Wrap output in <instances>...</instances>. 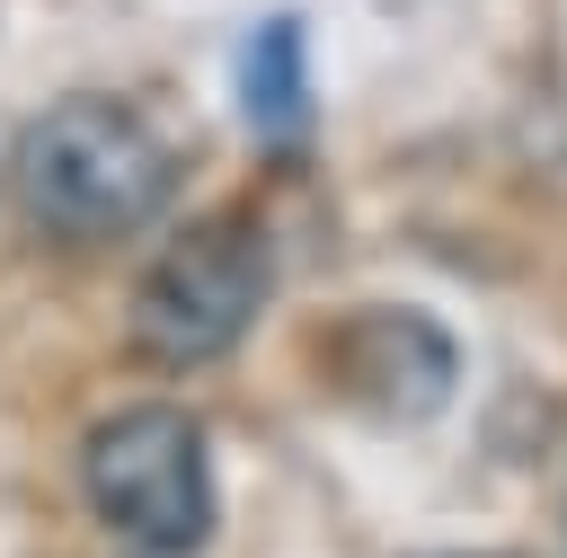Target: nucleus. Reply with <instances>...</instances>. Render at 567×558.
Listing matches in <instances>:
<instances>
[{
    "instance_id": "f257e3e1",
    "label": "nucleus",
    "mask_w": 567,
    "mask_h": 558,
    "mask_svg": "<svg viewBox=\"0 0 567 558\" xmlns=\"http://www.w3.org/2000/svg\"><path fill=\"white\" fill-rule=\"evenodd\" d=\"M9 177H18V213L62 248H115L177 195L168 133L115 89H71L44 115H27Z\"/></svg>"
},
{
    "instance_id": "f03ea898",
    "label": "nucleus",
    "mask_w": 567,
    "mask_h": 558,
    "mask_svg": "<svg viewBox=\"0 0 567 558\" xmlns=\"http://www.w3.org/2000/svg\"><path fill=\"white\" fill-rule=\"evenodd\" d=\"M80 487H89V514L133 558H195L213 540V452L177 399H142L89 425Z\"/></svg>"
},
{
    "instance_id": "20e7f679",
    "label": "nucleus",
    "mask_w": 567,
    "mask_h": 558,
    "mask_svg": "<svg viewBox=\"0 0 567 558\" xmlns=\"http://www.w3.org/2000/svg\"><path fill=\"white\" fill-rule=\"evenodd\" d=\"M452 381H461V354H452V337L425 310H363V319H346V390L372 416L416 425V416H434L452 399Z\"/></svg>"
},
{
    "instance_id": "7ed1b4c3",
    "label": "nucleus",
    "mask_w": 567,
    "mask_h": 558,
    "mask_svg": "<svg viewBox=\"0 0 567 558\" xmlns=\"http://www.w3.org/2000/svg\"><path fill=\"white\" fill-rule=\"evenodd\" d=\"M275 292V248L257 221H186L151 248L142 283H133V345L168 372H195V363H221L239 354V337L257 328Z\"/></svg>"
},
{
    "instance_id": "39448f33",
    "label": "nucleus",
    "mask_w": 567,
    "mask_h": 558,
    "mask_svg": "<svg viewBox=\"0 0 567 558\" xmlns=\"http://www.w3.org/2000/svg\"><path fill=\"white\" fill-rule=\"evenodd\" d=\"M239 97H248L257 133H301V27L292 18H266L257 27L248 71H239Z\"/></svg>"
}]
</instances>
